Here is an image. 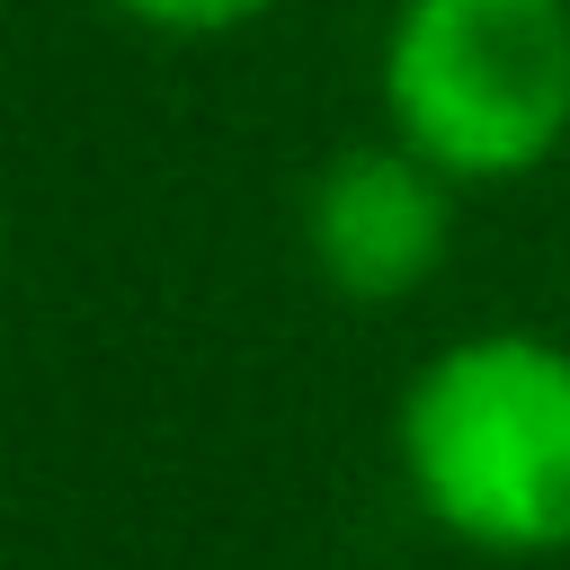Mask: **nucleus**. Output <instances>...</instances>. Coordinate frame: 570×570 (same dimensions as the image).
I'll list each match as a JSON object with an SVG mask.
<instances>
[{
  "label": "nucleus",
  "mask_w": 570,
  "mask_h": 570,
  "mask_svg": "<svg viewBox=\"0 0 570 570\" xmlns=\"http://www.w3.org/2000/svg\"><path fill=\"white\" fill-rule=\"evenodd\" d=\"M392 463L445 543L481 561L570 552V347L543 330L445 338L392 410Z\"/></svg>",
  "instance_id": "1"
},
{
  "label": "nucleus",
  "mask_w": 570,
  "mask_h": 570,
  "mask_svg": "<svg viewBox=\"0 0 570 570\" xmlns=\"http://www.w3.org/2000/svg\"><path fill=\"white\" fill-rule=\"evenodd\" d=\"M374 98L454 187L534 178L570 142V0H392Z\"/></svg>",
  "instance_id": "2"
},
{
  "label": "nucleus",
  "mask_w": 570,
  "mask_h": 570,
  "mask_svg": "<svg viewBox=\"0 0 570 570\" xmlns=\"http://www.w3.org/2000/svg\"><path fill=\"white\" fill-rule=\"evenodd\" d=\"M454 249V178L419 151L347 142L303 187V258L338 303H410Z\"/></svg>",
  "instance_id": "3"
},
{
  "label": "nucleus",
  "mask_w": 570,
  "mask_h": 570,
  "mask_svg": "<svg viewBox=\"0 0 570 570\" xmlns=\"http://www.w3.org/2000/svg\"><path fill=\"white\" fill-rule=\"evenodd\" d=\"M125 27H151V36H240L258 18H276L285 0H107Z\"/></svg>",
  "instance_id": "4"
}]
</instances>
